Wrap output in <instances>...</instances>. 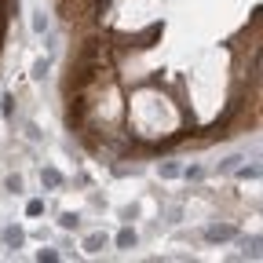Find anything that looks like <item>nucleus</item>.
<instances>
[{"label": "nucleus", "mask_w": 263, "mask_h": 263, "mask_svg": "<svg viewBox=\"0 0 263 263\" xmlns=\"http://www.w3.org/2000/svg\"><path fill=\"white\" fill-rule=\"evenodd\" d=\"M201 238H205L209 245H223V241H234V238H238V227H234V223H212V227L201 230Z\"/></svg>", "instance_id": "obj_1"}, {"label": "nucleus", "mask_w": 263, "mask_h": 263, "mask_svg": "<svg viewBox=\"0 0 263 263\" xmlns=\"http://www.w3.org/2000/svg\"><path fill=\"white\" fill-rule=\"evenodd\" d=\"M263 256V234L241 238V259H259Z\"/></svg>", "instance_id": "obj_2"}, {"label": "nucleus", "mask_w": 263, "mask_h": 263, "mask_svg": "<svg viewBox=\"0 0 263 263\" xmlns=\"http://www.w3.org/2000/svg\"><path fill=\"white\" fill-rule=\"evenodd\" d=\"M0 238H4L8 249H22L26 245V230L22 227H4V234H0Z\"/></svg>", "instance_id": "obj_3"}, {"label": "nucleus", "mask_w": 263, "mask_h": 263, "mask_svg": "<svg viewBox=\"0 0 263 263\" xmlns=\"http://www.w3.org/2000/svg\"><path fill=\"white\" fill-rule=\"evenodd\" d=\"M136 241H139V234H136V230H132V227H124L121 234L114 238V245H117V249H136Z\"/></svg>", "instance_id": "obj_4"}, {"label": "nucleus", "mask_w": 263, "mask_h": 263, "mask_svg": "<svg viewBox=\"0 0 263 263\" xmlns=\"http://www.w3.org/2000/svg\"><path fill=\"white\" fill-rule=\"evenodd\" d=\"M103 249H106V234H103V230H95V234L84 238V252H103Z\"/></svg>", "instance_id": "obj_5"}, {"label": "nucleus", "mask_w": 263, "mask_h": 263, "mask_svg": "<svg viewBox=\"0 0 263 263\" xmlns=\"http://www.w3.org/2000/svg\"><path fill=\"white\" fill-rule=\"evenodd\" d=\"M179 176H183L179 161H161V179H179Z\"/></svg>", "instance_id": "obj_6"}, {"label": "nucleus", "mask_w": 263, "mask_h": 263, "mask_svg": "<svg viewBox=\"0 0 263 263\" xmlns=\"http://www.w3.org/2000/svg\"><path fill=\"white\" fill-rule=\"evenodd\" d=\"M41 183H44L48 190H55V186H62V172H59V168H44V172H41Z\"/></svg>", "instance_id": "obj_7"}, {"label": "nucleus", "mask_w": 263, "mask_h": 263, "mask_svg": "<svg viewBox=\"0 0 263 263\" xmlns=\"http://www.w3.org/2000/svg\"><path fill=\"white\" fill-rule=\"evenodd\" d=\"M245 157L241 154H230L227 161H219V176H230V172H238V164H241Z\"/></svg>", "instance_id": "obj_8"}, {"label": "nucleus", "mask_w": 263, "mask_h": 263, "mask_svg": "<svg viewBox=\"0 0 263 263\" xmlns=\"http://www.w3.org/2000/svg\"><path fill=\"white\" fill-rule=\"evenodd\" d=\"M238 176L241 179H259L263 176V164H238Z\"/></svg>", "instance_id": "obj_9"}, {"label": "nucleus", "mask_w": 263, "mask_h": 263, "mask_svg": "<svg viewBox=\"0 0 263 263\" xmlns=\"http://www.w3.org/2000/svg\"><path fill=\"white\" fill-rule=\"evenodd\" d=\"M77 223H81V216H77V212H62V216H59V227H62V230H73Z\"/></svg>", "instance_id": "obj_10"}, {"label": "nucleus", "mask_w": 263, "mask_h": 263, "mask_svg": "<svg viewBox=\"0 0 263 263\" xmlns=\"http://www.w3.org/2000/svg\"><path fill=\"white\" fill-rule=\"evenodd\" d=\"M48 70H51V62H48V59H41L37 66H33V73H29V77H33V81H44V77H48Z\"/></svg>", "instance_id": "obj_11"}, {"label": "nucleus", "mask_w": 263, "mask_h": 263, "mask_svg": "<svg viewBox=\"0 0 263 263\" xmlns=\"http://www.w3.org/2000/svg\"><path fill=\"white\" fill-rule=\"evenodd\" d=\"M33 33H48V15L44 11H33Z\"/></svg>", "instance_id": "obj_12"}, {"label": "nucleus", "mask_w": 263, "mask_h": 263, "mask_svg": "<svg viewBox=\"0 0 263 263\" xmlns=\"http://www.w3.org/2000/svg\"><path fill=\"white\" fill-rule=\"evenodd\" d=\"M201 176H205V168H201V164H190V168H183V179H194V183H197Z\"/></svg>", "instance_id": "obj_13"}, {"label": "nucleus", "mask_w": 263, "mask_h": 263, "mask_svg": "<svg viewBox=\"0 0 263 263\" xmlns=\"http://www.w3.org/2000/svg\"><path fill=\"white\" fill-rule=\"evenodd\" d=\"M44 212V201H41V197H33V201L26 205V216H41Z\"/></svg>", "instance_id": "obj_14"}, {"label": "nucleus", "mask_w": 263, "mask_h": 263, "mask_svg": "<svg viewBox=\"0 0 263 263\" xmlns=\"http://www.w3.org/2000/svg\"><path fill=\"white\" fill-rule=\"evenodd\" d=\"M37 259H41V263H55V259H59V252H55V249H41V252H37Z\"/></svg>", "instance_id": "obj_15"}, {"label": "nucleus", "mask_w": 263, "mask_h": 263, "mask_svg": "<svg viewBox=\"0 0 263 263\" xmlns=\"http://www.w3.org/2000/svg\"><path fill=\"white\" fill-rule=\"evenodd\" d=\"M4 186H8L11 194H18V190H22V176H8V183H4Z\"/></svg>", "instance_id": "obj_16"}, {"label": "nucleus", "mask_w": 263, "mask_h": 263, "mask_svg": "<svg viewBox=\"0 0 263 263\" xmlns=\"http://www.w3.org/2000/svg\"><path fill=\"white\" fill-rule=\"evenodd\" d=\"M0 110L11 114V110H15V95H4V99H0Z\"/></svg>", "instance_id": "obj_17"}]
</instances>
